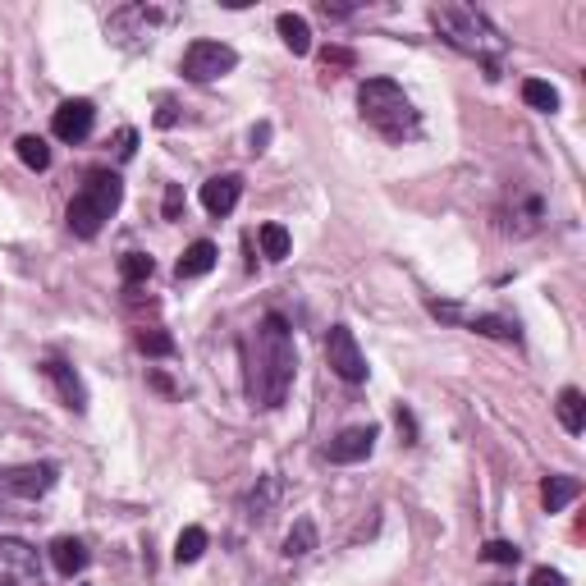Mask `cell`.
<instances>
[{
  "label": "cell",
  "instance_id": "2",
  "mask_svg": "<svg viewBox=\"0 0 586 586\" xmlns=\"http://www.w3.org/2000/svg\"><path fill=\"white\" fill-rule=\"evenodd\" d=\"M431 23L440 28V37H445L454 51L477 55L481 65L490 69V78H495V69H500V55L509 51V42H504V33L486 19V14L472 10V5L440 0V5H431Z\"/></svg>",
  "mask_w": 586,
  "mask_h": 586
},
{
  "label": "cell",
  "instance_id": "24",
  "mask_svg": "<svg viewBox=\"0 0 586 586\" xmlns=\"http://www.w3.org/2000/svg\"><path fill=\"white\" fill-rule=\"evenodd\" d=\"M312 550H316V522L298 518L293 522V532H289V541H284V554H289V559H303V554H312Z\"/></svg>",
  "mask_w": 586,
  "mask_h": 586
},
{
  "label": "cell",
  "instance_id": "25",
  "mask_svg": "<svg viewBox=\"0 0 586 586\" xmlns=\"http://www.w3.org/2000/svg\"><path fill=\"white\" fill-rule=\"evenodd\" d=\"M152 271H156V261L147 257V252H124V257H120L124 284H147V280H152Z\"/></svg>",
  "mask_w": 586,
  "mask_h": 586
},
{
  "label": "cell",
  "instance_id": "18",
  "mask_svg": "<svg viewBox=\"0 0 586 586\" xmlns=\"http://www.w3.org/2000/svg\"><path fill=\"white\" fill-rule=\"evenodd\" d=\"M467 330H477V335H490V339H513L518 344V326L513 321H504V316H490V312H467L463 316Z\"/></svg>",
  "mask_w": 586,
  "mask_h": 586
},
{
  "label": "cell",
  "instance_id": "8",
  "mask_svg": "<svg viewBox=\"0 0 586 586\" xmlns=\"http://www.w3.org/2000/svg\"><path fill=\"white\" fill-rule=\"evenodd\" d=\"M326 362L339 380H348V385H362L367 371H371L367 358H362V348H358V335H353L348 326H335L326 335Z\"/></svg>",
  "mask_w": 586,
  "mask_h": 586
},
{
  "label": "cell",
  "instance_id": "19",
  "mask_svg": "<svg viewBox=\"0 0 586 586\" xmlns=\"http://www.w3.org/2000/svg\"><path fill=\"white\" fill-rule=\"evenodd\" d=\"M257 243H261V257H266V261H284V257H289V248H293V239H289V229H284V225H261L257 229Z\"/></svg>",
  "mask_w": 586,
  "mask_h": 586
},
{
  "label": "cell",
  "instance_id": "23",
  "mask_svg": "<svg viewBox=\"0 0 586 586\" xmlns=\"http://www.w3.org/2000/svg\"><path fill=\"white\" fill-rule=\"evenodd\" d=\"M14 152H19V161L28 165V170H46V165H51V147H46V138H37V133H23V138L14 142Z\"/></svg>",
  "mask_w": 586,
  "mask_h": 586
},
{
  "label": "cell",
  "instance_id": "11",
  "mask_svg": "<svg viewBox=\"0 0 586 586\" xmlns=\"http://www.w3.org/2000/svg\"><path fill=\"white\" fill-rule=\"evenodd\" d=\"M42 376L51 380L55 390H60V399H65V408H74V413H87V385L78 380V371L69 367V362L60 358H46L42 362Z\"/></svg>",
  "mask_w": 586,
  "mask_h": 586
},
{
  "label": "cell",
  "instance_id": "10",
  "mask_svg": "<svg viewBox=\"0 0 586 586\" xmlns=\"http://www.w3.org/2000/svg\"><path fill=\"white\" fill-rule=\"evenodd\" d=\"M92 124H97V106H92V101H65V106L55 110L51 115V133L60 142H83L87 133H92Z\"/></svg>",
  "mask_w": 586,
  "mask_h": 586
},
{
  "label": "cell",
  "instance_id": "9",
  "mask_svg": "<svg viewBox=\"0 0 586 586\" xmlns=\"http://www.w3.org/2000/svg\"><path fill=\"white\" fill-rule=\"evenodd\" d=\"M371 449H376V426H348V431H339L335 440L321 449V454H326L330 463L348 467V463H362V458H371Z\"/></svg>",
  "mask_w": 586,
  "mask_h": 586
},
{
  "label": "cell",
  "instance_id": "17",
  "mask_svg": "<svg viewBox=\"0 0 586 586\" xmlns=\"http://www.w3.org/2000/svg\"><path fill=\"white\" fill-rule=\"evenodd\" d=\"M275 28H280L284 46H289L293 55H307V51H312V28H307L303 14H280V19H275Z\"/></svg>",
  "mask_w": 586,
  "mask_h": 586
},
{
  "label": "cell",
  "instance_id": "21",
  "mask_svg": "<svg viewBox=\"0 0 586 586\" xmlns=\"http://www.w3.org/2000/svg\"><path fill=\"white\" fill-rule=\"evenodd\" d=\"M522 101L532 110H541V115H554V110H559V92H554L545 78H527V83H522Z\"/></svg>",
  "mask_w": 586,
  "mask_h": 586
},
{
  "label": "cell",
  "instance_id": "20",
  "mask_svg": "<svg viewBox=\"0 0 586 586\" xmlns=\"http://www.w3.org/2000/svg\"><path fill=\"white\" fill-rule=\"evenodd\" d=\"M275 500H280V481L275 477H261V490H252L248 495V518L252 522H266L275 509Z\"/></svg>",
  "mask_w": 586,
  "mask_h": 586
},
{
  "label": "cell",
  "instance_id": "32",
  "mask_svg": "<svg viewBox=\"0 0 586 586\" xmlns=\"http://www.w3.org/2000/svg\"><path fill=\"white\" fill-rule=\"evenodd\" d=\"M495 586H504V582H495Z\"/></svg>",
  "mask_w": 586,
  "mask_h": 586
},
{
  "label": "cell",
  "instance_id": "13",
  "mask_svg": "<svg viewBox=\"0 0 586 586\" xmlns=\"http://www.w3.org/2000/svg\"><path fill=\"white\" fill-rule=\"evenodd\" d=\"M582 495V481L577 477H568V472H554V477H545L541 481V504L550 513H559V509H568V504Z\"/></svg>",
  "mask_w": 586,
  "mask_h": 586
},
{
  "label": "cell",
  "instance_id": "29",
  "mask_svg": "<svg viewBox=\"0 0 586 586\" xmlns=\"http://www.w3.org/2000/svg\"><path fill=\"white\" fill-rule=\"evenodd\" d=\"M532 586H568V582H564V573H554V568H536Z\"/></svg>",
  "mask_w": 586,
  "mask_h": 586
},
{
  "label": "cell",
  "instance_id": "4",
  "mask_svg": "<svg viewBox=\"0 0 586 586\" xmlns=\"http://www.w3.org/2000/svg\"><path fill=\"white\" fill-rule=\"evenodd\" d=\"M120 202H124L120 174L92 170V174H87V184H83V193L69 202V229H74L78 239H97L101 225L120 211Z\"/></svg>",
  "mask_w": 586,
  "mask_h": 586
},
{
  "label": "cell",
  "instance_id": "28",
  "mask_svg": "<svg viewBox=\"0 0 586 586\" xmlns=\"http://www.w3.org/2000/svg\"><path fill=\"white\" fill-rule=\"evenodd\" d=\"M179 211H184V188L170 184L165 188V220H179Z\"/></svg>",
  "mask_w": 586,
  "mask_h": 586
},
{
  "label": "cell",
  "instance_id": "3",
  "mask_svg": "<svg viewBox=\"0 0 586 586\" xmlns=\"http://www.w3.org/2000/svg\"><path fill=\"white\" fill-rule=\"evenodd\" d=\"M358 106H362V120L376 133H385L390 142L417 138V129H422L413 101L403 97V87L390 83V78H367V83L358 87Z\"/></svg>",
  "mask_w": 586,
  "mask_h": 586
},
{
  "label": "cell",
  "instance_id": "6",
  "mask_svg": "<svg viewBox=\"0 0 586 586\" xmlns=\"http://www.w3.org/2000/svg\"><path fill=\"white\" fill-rule=\"evenodd\" d=\"M239 65V51L225 42H193L184 51V78L188 83H216Z\"/></svg>",
  "mask_w": 586,
  "mask_h": 586
},
{
  "label": "cell",
  "instance_id": "7",
  "mask_svg": "<svg viewBox=\"0 0 586 586\" xmlns=\"http://www.w3.org/2000/svg\"><path fill=\"white\" fill-rule=\"evenodd\" d=\"M0 586H42V559L19 536H0Z\"/></svg>",
  "mask_w": 586,
  "mask_h": 586
},
{
  "label": "cell",
  "instance_id": "15",
  "mask_svg": "<svg viewBox=\"0 0 586 586\" xmlns=\"http://www.w3.org/2000/svg\"><path fill=\"white\" fill-rule=\"evenodd\" d=\"M51 564H55V573H60V577L83 573V568H87V545L74 541V536H60V541L51 545Z\"/></svg>",
  "mask_w": 586,
  "mask_h": 586
},
{
  "label": "cell",
  "instance_id": "5",
  "mask_svg": "<svg viewBox=\"0 0 586 586\" xmlns=\"http://www.w3.org/2000/svg\"><path fill=\"white\" fill-rule=\"evenodd\" d=\"M60 481V467L55 463H23V467H5L0 472V500H23L33 504L42 500L46 490Z\"/></svg>",
  "mask_w": 586,
  "mask_h": 586
},
{
  "label": "cell",
  "instance_id": "14",
  "mask_svg": "<svg viewBox=\"0 0 586 586\" xmlns=\"http://www.w3.org/2000/svg\"><path fill=\"white\" fill-rule=\"evenodd\" d=\"M216 257H220L216 243H211V239H197L193 248L179 257V266H174V271H179V280H202V275L216 266Z\"/></svg>",
  "mask_w": 586,
  "mask_h": 586
},
{
  "label": "cell",
  "instance_id": "12",
  "mask_svg": "<svg viewBox=\"0 0 586 586\" xmlns=\"http://www.w3.org/2000/svg\"><path fill=\"white\" fill-rule=\"evenodd\" d=\"M239 197H243L239 174H216V179L202 184V207H207L211 216H229V211L239 207Z\"/></svg>",
  "mask_w": 586,
  "mask_h": 586
},
{
  "label": "cell",
  "instance_id": "22",
  "mask_svg": "<svg viewBox=\"0 0 586 586\" xmlns=\"http://www.w3.org/2000/svg\"><path fill=\"white\" fill-rule=\"evenodd\" d=\"M207 554V532L202 527H184L179 541H174V564H197Z\"/></svg>",
  "mask_w": 586,
  "mask_h": 586
},
{
  "label": "cell",
  "instance_id": "30",
  "mask_svg": "<svg viewBox=\"0 0 586 586\" xmlns=\"http://www.w3.org/2000/svg\"><path fill=\"white\" fill-rule=\"evenodd\" d=\"M133 147H138V133H133V129H124V133H120V147H115V156H120V161H129V156H133Z\"/></svg>",
  "mask_w": 586,
  "mask_h": 586
},
{
  "label": "cell",
  "instance_id": "26",
  "mask_svg": "<svg viewBox=\"0 0 586 586\" xmlns=\"http://www.w3.org/2000/svg\"><path fill=\"white\" fill-rule=\"evenodd\" d=\"M138 348L147 353V358H170V353H174V339L165 335V330H142Z\"/></svg>",
  "mask_w": 586,
  "mask_h": 586
},
{
  "label": "cell",
  "instance_id": "1",
  "mask_svg": "<svg viewBox=\"0 0 586 586\" xmlns=\"http://www.w3.org/2000/svg\"><path fill=\"white\" fill-rule=\"evenodd\" d=\"M243 362H248V399L257 408H280L293 390V371H298V353H293V330L280 312H266L243 339Z\"/></svg>",
  "mask_w": 586,
  "mask_h": 586
},
{
  "label": "cell",
  "instance_id": "27",
  "mask_svg": "<svg viewBox=\"0 0 586 586\" xmlns=\"http://www.w3.org/2000/svg\"><path fill=\"white\" fill-rule=\"evenodd\" d=\"M481 559H490V564H518L522 550L513 541H490L486 550H481Z\"/></svg>",
  "mask_w": 586,
  "mask_h": 586
},
{
  "label": "cell",
  "instance_id": "16",
  "mask_svg": "<svg viewBox=\"0 0 586 586\" xmlns=\"http://www.w3.org/2000/svg\"><path fill=\"white\" fill-rule=\"evenodd\" d=\"M554 413H559V422H564V431L568 435H582L586 431V399H582V390H559V403H554Z\"/></svg>",
  "mask_w": 586,
  "mask_h": 586
},
{
  "label": "cell",
  "instance_id": "31",
  "mask_svg": "<svg viewBox=\"0 0 586 586\" xmlns=\"http://www.w3.org/2000/svg\"><path fill=\"white\" fill-rule=\"evenodd\" d=\"M248 142H252V152H266V142H271V124H257Z\"/></svg>",
  "mask_w": 586,
  "mask_h": 586
}]
</instances>
